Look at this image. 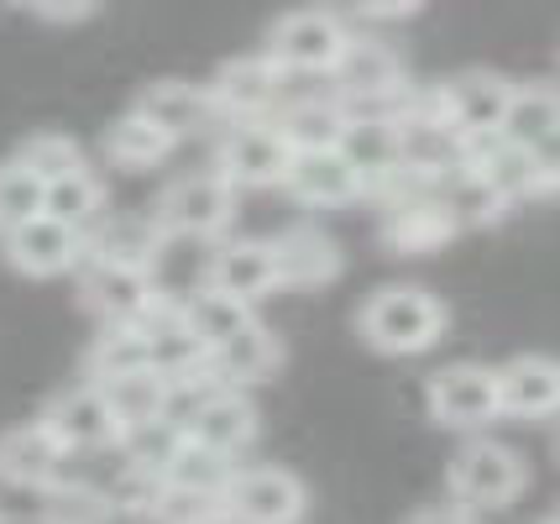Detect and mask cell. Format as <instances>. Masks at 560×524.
Wrapping results in <instances>:
<instances>
[{
    "instance_id": "obj_1",
    "label": "cell",
    "mask_w": 560,
    "mask_h": 524,
    "mask_svg": "<svg viewBox=\"0 0 560 524\" xmlns=\"http://www.w3.org/2000/svg\"><path fill=\"white\" fill-rule=\"evenodd\" d=\"M445 325H451L445 304L430 289H419V283H383L357 310L362 341L372 351H388V357H419V351H430L445 336Z\"/></svg>"
},
{
    "instance_id": "obj_2",
    "label": "cell",
    "mask_w": 560,
    "mask_h": 524,
    "mask_svg": "<svg viewBox=\"0 0 560 524\" xmlns=\"http://www.w3.org/2000/svg\"><path fill=\"white\" fill-rule=\"evenodd\" d=\"M445 482H451L456 509H466V514H471V509H509V503L524 493L529 467H524V456L513 446L477 435V441H466V446L451 456Z\"/></svg>"
},
{
    "instance_id": "obj_3",
    "label": "cell",
    "mask_w": 560,
    "mask_h": 524,
    "mask_svg": "<svg viewBox=\"0 0 560 524\" xmlns=\"http://www.w3.org/2000/svg\"><path fill=\"white\" fill-rule=\"evenodd\" d=\"M231 216H236V189L215 168L178 174L152 205V221L163 236H220L231 225Z\"/></svg>"
},
{
    "instance_id": "obj_4",
    "label": "cell",
    "mask_w": 560,
    "mask_h": 524,
    "mask_svg": "<svg viewBox=\"0 0 560 524\" xmlns=\"http://www.w3.org/2000/svg\"><path fill=\"white\" fill-rule=\"evenodd\" d=\"M346 48V22L330 11H289L268 26V58L278 74H330Z\"/></svg>"
},
{
    "instance_id": "obj_5",
    "label": "cell",
    "mask_w": 560,
    "mask_h": 524,
    "mask_svg": "<svg viewBox=\"0 0 560 524\" xmlns=\"http://www.w3.org/2000/svg\"><path fill=\"white\" fill-rule=\"evenodd\" d=\"M466 174L509 210L518 200H539V195L556 189V158L524 152V148H513V142H503V137H482V142H471Z\"/></svg>"
},
{
    "instance_id": "obj_6",
    "label": "cell",
    "mask_w": 560,
    "mask_h": 524,
    "mask_svg": "<svg viewBox=\"0 0 560 524\" xmlns=\"http://www.w3.org/2000/svg\"><path fill=\"white\" fill-rule=\"evenodd\" d=\"M220 503L225 524H299L310 509V488L289 467H236Z\"/></svg>"
},
{
    "instance_id": "obj_7",
    "label": "cell",
    "mask_w": 560,
    "mask_h": 524,
    "mask_svg": "<svg viewBox=\"0 0 560 524\" xmlns=\"http://www.w3.org/2000/svg\"><path fill=\"white\" fill-rule=\"evenodd\" d=\"M330 79H336V101L341 105H383L393 95H404V63L398 53L372 37V32H351L346 26V48L341 58L330 63Z\"/></svg>"
},
{
    "instance_id": "obj_8",
    "label": "cell",
    "mask_w": 560,
    "mask_h": 524,
    "mask_svg": "<svg viewBox=\"0 0 560 524\" xmlns=\"http://www.w3.org/2000/svg\"><path fill=\"white\" fill-rule=\"evenodd\" d=\"M210 101H215V116L225 126H252V121H272V110L283 105V74L272 69L262 53H246V58H231L210 84Z\"/></svg>"
},
{
    "instance_id": "obj_9",
    "label": "cell",
    "mask_w": 560,
    "mask_h": 524,
    "mask_svg": "<svg viewBox=\"0 0 560 524\" xmlns=\"http://www.w3.org/2000/svg\"><path fill=\"white\" fill-rule=\"evenodd\" d=\"M440 116L462 131L466 142H482V137H498L503 126V110L513 101V79L492 74V69H466V74L435 84Z\"/></svg>"
},
{
    "instance_id": "obj_10",
    "label": "cell",
    "mask_w": 560,
    "mask_h": 524,
    "mask_svg": "<svg viewBox=\"0 0 560 524\" xmlns=\"http://www.w3.org/2000/svg\"><path fill=\"white\" fill-rule=\"evenodd\" d=\"M424 404L451 430H482V424L498 420L492 368H482V362H451V368H440L430 377V388H424Z\"/></svg>"
},
{
    "instance_id": "obj_11",
    "label": "cell",
    "mask_w": 560,
    "mask_h": 524,
    "mask_svg": "<svg viewBox=\"0 0 560 524\" xmlns=\"http://www.w3.org/2000/svg\"><path fill=\"white\" fill-rule=\"evenodd\" d=\"M293 152L283 148V137L272 131V121H252V126H231L225 142H220L215 174L231 184V189H268V184H283Z\"/></svg>"
},
{
    "instance_id": "obj_12",
    "label": "cell",
    "mask_w": 560,
    "mask_h": 524,
    "mask_svg": "<svg viewBox=\"0 0 560 524\" xmlns=\"http://www.w3.org/2000/svg\"><path fill=\"white\" fill-rule=\"evenodd\" d=\"M184 430V441H195V446L215 451V456H242L252 441H257V409L246 394H231V388H210L205 399L178 420Z\"/></svg>"
},
{
    "instance_id": "obj_13",
    "label": "cell",
    "mask_w": 560,
    "mask_h": 524,
    "mask_svg": "<svg viewBox=\"0 0 560 524\" xmlns=\"http://www.w3.org/2000/svg\"><path fill=\"white\" fill-rule=\"evenodd\" d=\"M152 289H158L152 273L116 268V263H95V257L79 263V300H84V310H90L100 325H137L147 300H152Z\"/></svg>"
},
{
    "instance_id": "obj_14",
    "label": "cell",
    "mask_w": 560,
    "mask_h": 524,
    "mask_svg": "<svg viewBox=\"0 0 560 524\" xmlns=\"http://www.w3.org/2000/svg\"><path fill=\"white\" fill-rule=\"evenodd\" d=\"M43 424H48V435L69 456L73 451H105L116 446V435H121V424L110 420V409H105L95 383H73L69 394H58L43 409Z\"/></svg>"
},
{
    "instance_id": "obj_15",
    "label": "cell",
    "mask_w": 560,
    "mask_h": 524,
    "mask_svg": "<svg viewBox=\"0 0 560 524\" xmlns=\"http://www.w3.org/2000/svg\"><path fill=\"white\" fill-rule=\"evenodd\" d=\"M0 242H5V263L26 278H58V273H73V268L84 263V236L69 231V225L48 221V216L16 225V231L0 236Z\"/></svg>"
},
{
    "instance_id": "obj_16",
    "label": "cell",
    "mask_w": 560,
    "mask_h": 524,
    "mask_svg": "<svg viewBox=\"0 0 560 524\" xmlns=\"http://www.w3.org/2000/svg\"><path fill=\"white\" fill-rule=\"evenodd\" d=\"M272 252V278H278V289H325V283H336L341 278V247L315 231V225H293L283 236H272L268 242Z\"/></svg>"
},
{
    "instance_id": "obj_17",
    "label": "cell",
    "mask_w": 560,
    "mask_h": 524,
    "mask_svg": "<svg viewBox=\"0 0 560 524\" xmlns=\"http://www.w3.org/2000/svg\"><path fill=\"white\" fill-rule=\"evenodd\" d=\"M492 383H498V415H513V420H550L556 415L560 377L545 351L509 357L503 368H492Z\"/></svg>"
},
{
    "instance_id": "obj_18",
    "label": "cell",
    "mask_w": 560,
    "mask_h": 524,
    "mask_svg": "<svg viewBox=\"0 0 560 524\" xmlns=\"http://www.w3.org/2000/svg\"><path fill=\"white\" fill-rule=\"evenodd\" d=\"M63 467H69V451L52 441L43 420L0 430V482L43 493V488H52L63 477Z\"/></svg>"
},
{
    "instance_id": "obj_19",
    "label": "cell",
    "mask_w": 560,
    "mask_h": 524,
    "mask_svg": "<svg viewBox=\"0 0 560 524\" xmlns=\"http://www.w3.org/2000/svg\"><path fill=\"white\" fill-rule=\"evenodd\" d=\"M278 368H283V341L262 321L246 325L242 336H231L225 347H215L205 357V377L215 388H231V394H242L252 383H268Z\"/></svg>"
},
{
    "instance_id": "obj_20",
    "label": "cell",
    "mask_w": 560,
    "mask_h": 524,
    "mask_svg": "<svg viewBox=\"0 0 560 524\" xmlns=\"http://www.w3.org/2000/svg\"><path fill=\"white\" fill-rule=\"evenodd\" d=\"M283 189H289L299 205H315V210H336V205L362 200V178H357V168L341 158V148L293 152L289 174H283Z\"/></svg>"
},
{
    "instance_id": "obj_21",
    "label": "cell",
    "mask_w": 560,
    "mask_h": 524,
    "mask_svg": "<svg viewBox=\"0 0 560 524\" xmlns=\"http://www.w3.org/2000/svg\"><path fill=\"white\" fill-rule=\"evenodd\" d=\"M377 231H383V242L393 252H440L456 236V221L430 189H409V195L383 205V225Z\"/></svg>"
},
{
    "instance_id": "obj_22",
    "label": "cell",
    "mask_w": 560,
    "mask_h": 524,
    "mask_svg": "<svg viewBox=\"0 0 560 524\" xmlns=\"http://www.w3.org/2000/svg\"><path fill=\"white\" fill-rule=\"evenodd\" d=\"M205 289L225 294L236 304H257L278 289L272 278V252L268 242H225L210 252V268H205Z\"/></svg>"
},
{
    "instance_id": "obj_23",
    "label": "cell",
    "mask_w": 560,
    "mask_h": 524,
    "mask_svg": "<svg viewBox=\"0 0 560 524\" xmlns=\"http://www.w3.org/2000/svg\"><path fill=\"white\" fill-rule=\"evenodd\" d=\"M158 252H163V231L152 216H100V225H90L84 236V257L137 268V273H152Z\"/></svg>"
},
{
    "instance_id": "obj_24",
    "label": "cell",
    "mask_w": 560,
    "mask_h": 524,
    "mask_svg": "<svg viewBox=\"0 0 560 524\" xmlns=\"http://www.w3.org/2000/svg\"><path fill=\"white\" fill-rule=\"evenodd\" d=\"M556 126H560V105L550 84H513V101L503 110V126H498L503 142L539 152V158H556Z\"/></svg>"
},
{
    "instance_id": "obj_25",
    "label": "cell",
    "mask_w": 560,
    "mask_h": 524,
    "mask_svg": "<svg viewBox=\"0 0 560 524\" xmlns=\"http://www.w3.org/2000/svg\"><path fill=\"white\" fill-rule=\"evenodd\" d=\"M137 110L152 116L173 142H184V137H195V131H205V126L220 121L210 90H205V84H189V79H158L142 101H137Z\"/></svg>"
},
{
    "instance_id": "obj_26",
    "label": "cell",
    "mask_w": 560,
    "mask_h": 524,
    "mask_svg": "<svg viewBox=\"0 0 560 524\" xmlns=\"http://www.w3.org/2000/svg\"><path fill=\"white\" fill-rule=\"evenodd\" d=\"M272 131L283 137L289 152H325L341 148L346 131V110L336 95H310V101H293L272 110Z\"/></svg>"
},
{
    "instance_id": "obj_27",
    "label": "cell",
    "mask_w": 560,
    "mask_h": 524,
    "mask_svg": "<svg viewBox=\"0 0 560 524\" xmlns=\"http://www.w3.org/2000/svg\"><path fill=\"white\" fill-rule=\"evenodd\" d=\"M105 158L116 163V168H131V174H142V168H158L163 158H168L178 142H173L163 126L152 121V116H142L137 105L126 110V116H116V121L105 126Z\"/></svg>"
},
{
    "instance_id": "obj_28",
    "label": "cell",
    "mask_w": 560,
    "mask_h": 524,
    "mask_svg": "<svg viewBox=\"0 0 560 524\" xmlns=\"http://www.w3.org/2000/svg\"><path fill=\"white\" fill-rule=\"evenodd\" d=\"M43 216L79 231V236H90V225H100V216H105V184L79 163L73 174L43 184Z\"/></svg>"
},
{
    "instance_id": "obj_29",
    "label": "cell",
    "mask_w": 560,
    "mask_h": 524,
    "mask_svg": "<svg viewBox=\"0 0 560 524\" xmlns=\"http://www.w3.org/2000/svg\"><path fill=\"white\" fill-rule=\"evenodd\" d=\"M184 325H189V336H195L205 357L215 347H225L231 336H242L246 325H257L252 315V304H236L225 300V294H210V289H195V294H184Z\"/></svg>"
},
{
    "instance_id": "obj_30",
    "label": "cell",
    "mask_w": 560,
    "mask_h": 524,
    "mask_svg": "<svg viewBox=\"0 0 560 524\" xmlns=\"http://www.w3.org/2000/svg\"><path fill=\"white\" fill-rule=\"evenodd\" d=\"M110 420L121 424H147V420H163L168 415V383L158 373H131V377H110V383H95Z\"/></svg>"
},
{
    "instance_id": "obj_31",
    "label": "cell",
    "mask_w": 560,
    "mask_h": 524,
    "mask_svg": "<svg viewBox=\"0 0 560 524\" xmlns=\"http://www.w3.org/2000/svg\"><path fill=\"white\" fill-rule=\"evenodd\" d=\"M110 520H116L110 493L95 488V482L58 477L52 488H43V503H37V524H110Z\"/></svg>"
},
{
    "instance_id": "obj_32",
    "label": "cell",
    "mask_w": 560,
    "mask_h": 524,
    "mask_svg": "<svg viewBox=\"0 0 560 524\" xmlns=\"http://www.w3.org/2000/svg\"><path fill=\"white\" fill-rule=\"evenodd\" d=\"M184 446V430L163 415V420H147V424H126L116 435V451H126V467L131 473H147V477H163L168 462L178 456Z\"/></svg>"
},
{
    "instance_id": "obj_33",
    "label": "cell",
    "mask_w": 560,
    "mask_h": 524,
    "mask_svg": "<svg viewBox=\"0 0 560 524\" xmlns=\"http://www.w3.org/2000/svg\"><path fill=\"white\" fill-rule=\"evenodd\" d=\"M152 373L147 368V336L137 325H100L95 347H90V383H110V377Z\"/></svg>"
},
{
    "instance_id": "obj_34",
    "label": "cell",
    "mask_w": 560,
    "mask_h": 524,
    "mask_svg": "<svg viewBox=\"0 0 560 524\" xmlns=\"http://www.w3.org/2000/svg\"><path fill=\"white\" fill-rule=\"evenodd\" d=\"M231 477H236V462H231V456H215V451L184 441L178 456L168 462L163 482H168V488H195V493H225Z\"/></svg>"
},
{
    "instance_id": "obj_35",
    "label": "cell",
    "mask_w": 560,
    "mask_h": 524,
    "mask_svg": "<svg viewBox=\"0 0 560 524\" xmlns=\"http://www.w3.org/2000/svg\"><path fill=\"white\" fill-rule=\"evenodd\" d=\"M430 195L451 210L456 231H462V225H492L498 216H503V205L492 200L488 189L466 174V168H462V174H451V178H440V184H430Z\"/></svg>"
},
{
    "instance_id": "obj_36",
    "label": "cell",
    "mask_w": 560,
    "mask_h": 524,
    "mask_svg": "<svg viewBox=\"0 0 560 524\" xmlns=\"http://www.w3.org/2000/svg\"><path fill=\"white\" fill-rule=\"evenodd\" d=\"M16 163H22L37 184H52V178L73 174L84 158H79V142L63 137V131H32V137L22 142V152H16Z\"/></svg>"
},
{
    "instance_id": "obj_37",
    "label": "cell",
    "mask_w": 560,
    "mask_h": 524,
    "mask_svg": "<svg viewBox=\"0 0 560 524\" xmlns=\"http://www.w3.org/2000/svg\"><path fill=\"white\" fill-rule=\"evenodd\" d=\"M43 216V184L26 174L22 163H0V236H11L16 225Z\"/></svg>"
},
{
    "instance_id": "obj_38",
    "label": "cell",
    "mask_w": 560,
    "mask_h": 524,
    "mask_svg": "<svg viewBox=\"0 0 560 524\" xmlns=\"http://www.w3.org/2000/svg\"><path fill=\"white\" fill-rule=\"evenodd\" d=\"M152 524H225V503L220 493H195V488H158V499L147 509Z\"/></svg>"
},
{
    "instance_id": "obj_39",
    "label": "cell",
    "mask_w": 560,
    "mask_h": 524,
    "mask_svg": "<svg viewBox=\"0 0 560 524\" xmlns=\"http://www.w3.org/2000/svg\"><path fill=\"white\" fill-rule=\"evenodd\" d=\"M26 16H37V22H48V26H73V22H90L95 5L90 0H79V5H26Z\"/></svg>"
},
{
    "instance_id": "obj_40",
    "label": "cell",
    "mask_w": 560,
    "mask_h": 524,
    "mask_svg": "<svg viewBox=\"0 0 560 524\" xmlns=\"http://www.w3.org/2000/svg\"><path fill=\"white\" fill-rule=\"evenodd\" d=\"M404 524H477L466 509H456V503H430V509H419V514H409Z\"/></svg>"
},
{
    "instance_id": "obj_41",
    "label": "cell",
    "mask_w": 560,
    "mask_h": 524,
    "mask_svg": "<svg viewBox=\"0 0 560 524\" xmlns=\"http://www.w3.org/2000/svg\"><path fill=\"white\" fill-rule=\"evenodd\" d=\"M419 5H383V11H357V26H372V22H404L415 16Z\"/></svg>"
},
{
    "instance_id": "obj_42",
    "label": "cell",
    "mask_w": 560,
    "mask_h": 524,
    "mask_svg": "<svg viewBox=\"0 0 560 524\" xmlns=\"http://www.w3.org/2000/svg\"><path fill=\"white\" fill-rule=\"evenodd\" d=\"M539 524H556V514H539Z\"/></svg>"
},
{
    "instance_id": "obj_43",
    "label": "cell",
    "mask_w": 560,
    "mask_h": 524,
    "mask_svg": "<svg viewBox=\"0 0 560 524\" xmlns=\"http://www.w3.org/2000/svg\"><path fill=\"white\" fill-rule=\"evenodd\" d=\"M0 524H11V514H5V509H0Z\"/></svg>"
}]
</instances>
